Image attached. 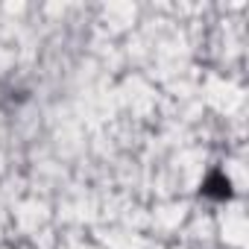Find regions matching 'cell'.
<instances>
[{"label":"cell","instance_id":"obj_1","mask_svg":"<svg viewBox=\"0 0 249 249\" xmlns=\"http://www.w3.org/2000/svg\"><path fill=\"white\" fill-rule=\"evenodd\" d=\"M202 194H205L208 199H229V196H231V182H229V176H223L220 170H214V173L202 182Z\"/></svg>","mask_w":249,"mask_h":249}]
</instances>
